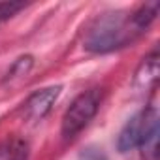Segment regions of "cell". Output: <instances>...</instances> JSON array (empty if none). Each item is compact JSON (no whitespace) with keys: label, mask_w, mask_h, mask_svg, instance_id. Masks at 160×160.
<instances>
[{"label":"cell","mask_w":160,"mask_h":160,"mask_svg":"<svg viewBox=\"0 0 160 160\" xmlns=\"http://www.w3.org/2000/svg\"><path fill=\"white\" fill-rule=\"evenodd\" d=\"M138 34L141 32L134 27L130 15L124 17L122 13H106L89 30L87 49L94 53H108V51L124 47Z\"/></svg>","instance_id":"cell-1"},{"label":"cell","mask_w":160,"mask_h":160,"mask_svg":"<svg viewBox=\"0 0 160 160\" xmlns=\"http://www.w3.org/2000/svg\"><path fill=\"white\" fill-rule=\"evenodd\" d=\"M104 100V92L102 89H91L81 92L72 106L66 109L64 117H62V136L64 139H72L81 132L98 113L100 106Z\"/></svg>","instance_id":"cell-2"},{"label":"cell","mask_w":160,"mask_h":160,"mask_svg":"<svg viewBox=\"0 0 160 160\" xmlns=\"http://www.w3.org/2000/svg\"><path fill=\"white\" fill-rule=\"evenodd\" d=\"M158 119V113L154 108H149V109H143L139 111L138 115H134L126 124L124 128L121 130L119 134V139H117V147L121 152H128L136 147L141 145L143 138H145V132L149 130L151 122Z\"/></svg>","instance_id":"cell-3"},{"label":"cell","mask_w":160,"mask_h":160,"mask_svg":"<svg viewBox=\"0 0 160 160\" xmlns=\"http://www.w3.org/2000/svg\"><path fill=\"white\" fill-rule=\"evenodd\" d=\"M58 96H60V87L58 85L36 91L25 102V117L30 119V121H42L51 111V108H53V104L57 102Z\"/></svg>","instance_id":"cell-4"},{"label":"cell","mask_w":160,"mask_h":160,"mask_svg":"<svg viewBox=\"0 0 160 160\" xmlns=\"http://www.w3.org/2000/svg\"><path fill=\"white\" fill-rule=\"evenodd\" d=\"M156 79H158V53L152 51L149 57L143 58L136 73V87L141 91H149L151 87L156 85Z\"/></svg>","instance_id":"cell-5"},{"label":"cell","mask_w":160,"mask_h":160,"mask_svg":"<svg viewBox=\"0 0 160 160\" xmlns=\"http://www.w3.org/2000/svg\"><path fill=\"white\" fill-rule=\"evenodd\" d=\"M28 143L21 138H8L0 143V160H27Z\"/></svg>","instance_id":"cell-6"},{"label":"cell","mask_w":160,"mask_h":160,"mask_svg":"<svg viewBox=\"0 0 160 160\" xmlns=\"http://www.w3.org/2000/svg\"><path fill=\"white\" fill-rule=\"evenodd\" d=\"M139 149H141L145 160H158V119L151 122Z\"/></svg>","instance_id":"cell-7"},{"label":"cell","mask_w":160,"mask_h":160,"mask_svg":"<svg viewBox=\"0 0 160 160\" xmlns=\"http://www.w3.org/2000/svg\"><path fill=\"white\" fill-rule=\"evenodd\" d=\"M23 8H25L23 2H2V4H0V23L8 21L10 17H13Z\"/></svg>","instance_id":"cell-8"},{"label":"cell","mask_w":160,"mask_h":160,"mask_svg":"<svg viewBox=\"0 0 160 160\" xmlns=\"http://www.w3.org/2000/svg\"><path fill=\"white\" fill-rule=\"evenodd\" d=\"M30 66H32V58H30V57H23V58H19V60L13 64L12 72L8 73V75H10V79H12V77H21V75H27V72L30 70Z\"/></svg>","instance_id":"cell-9"},{"label":"cell","mask_w":160,"mask_h":160,"mask_svg":"<svg viewBox=\"0 0 160 160\" xmlns=\"http://www.w3.org/2000/svg\"><path fill=\"white\" fill-rule=\"evenodd\" d=\"M79 160H106L104 152L94 149V147H87L81 151V154H79Z\"/></svg>","instance_id":"cell-10"}]
</instances>
